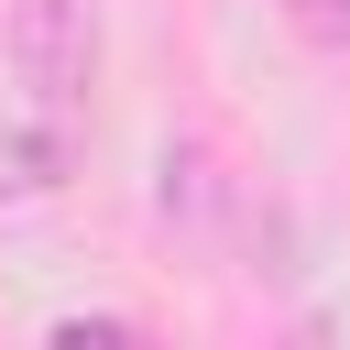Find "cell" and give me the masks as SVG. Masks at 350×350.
<instances>
[{"instance_id":"cell-1","label":"cell","mask_w":350,"mask_h":350,"mask_svg":"<svg viewBox=\"0 0 350 350\" xmlns=\"http://www.w3.org/2000/svg\"><path fill=\"white\" fill-rule=\"evenodd\" d=\"M11 77L44 120H77L98 88V11L88 0H11Z\"/></svg>"},{"instance_id":"cell-2","label":"cell","mask_w":350,"mask_h":350,"mask_svg":"<svg viewBox=\"0 0 350 350\" xmlns=\"http://www.w3.org/2000/svg\"><path fill=\"white\" fill-rule=\"evenodd\" d=\"M66 175H77L66 120H44V109H33V120H11V131H0V208H44Z\"/></svg>"},{"instance_id":"cell-3","label":"cell","mask_w":350,"mask_h":350,"mask_svg":"<svg viewBox=\"0 0 350 350\" xmlns=\"http://www.w3.org/2000/svg\"><path fill=\"white\" fill-rule=\"evenodd\" d=\"M219 164H208V142H164V164H153V208L175 219V230H208L219 219Z\"/></svg>"},{"instance_id":"cell-4","label":"cell","mask_w":350,"mask_h":350,"mask_svg":"<svg viewBox=\"0 0 350 350\" xmlns=\"http://www.w3.org/2000/svg\"><path fill=\"white\" fill-rule=\"evenodd\" d=\"M284 22H295L317 55H350V0H284Z\"/></svg>"},{"instance_id":"cell-5","label":"cell","mask_w":350,"mask_h":350,"mask_svg":"<svg viewBox=\"0 0 350 350\" xmlns=\"http://www.w3.org/2000/svg\"><path fill=\"white\" fill-rule=\"evenodd\" d=\"M55 339H66V350H88V339H142V328H131V317H66Z\"/></svg>"}]
</instances>
